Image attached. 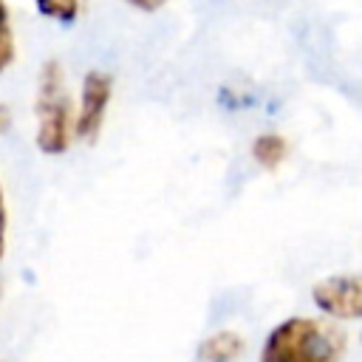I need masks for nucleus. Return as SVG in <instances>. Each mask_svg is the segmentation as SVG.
<instances>
[{
    "label": "nucleus",
    "instance_id": "f257e3e1",
    "mask_svg": "<svg viewBox=\"0 0 362 362\" xmlns=\"http://www.w3.org/2000/svg\"><path fill=\"white\" fill-rule=\"evenodd\" d=\"M345 348L348 337L339 325L314 317H288L269 331L260 362H339Z\"/></svg>",
    "mask_w": 362,
    "mask_h": 362
},
{
    "label": "nucleus",
    "instance_id": "f03ea898",
    "mask_svg": "<svg viewBox=\"0 0 362 362\" xmlns=\"http://www.w3.org/2000/svg\"><path fill=\"white\" fill-rule=\"evenodd\" d=\"M37 147L45 156H59L74 141V105L65 85L62 65L57 59H48L37 79Z\"/></svg>",
    "mask_w": 362,
    "mask_h": 362
},
{
    "label": "nucleus",
    "instance_id": "7ed1b4c3",
    "mask_svg": "<svg viewBox=\"0 0 362 362\" xmlns=\"http://www.w3.org/2000/svg\"><path fill=\"white\" fill-rule=\"evenodd\" d=\"M113 96V76L107 71H88L82 79V93H79V110L74 113V139L82 141H96L105 124V113Z\"/></svg>",
    "mask_w": 362,
    "mask_h": 362
},
{
    "label": "nucleus",
    "instance_id": "20e7f679",
    "mask_svg": "<svg viewBox=\"0 0 362 362\" xmlns=\"http://www.w3.org/2000/svg\"><path fill=\"white\" fill-rule=\"evenodd\" d=\"M314 305L334 320L362 317V274H334L311 288Z\"/></svg>",
    "mask_w": 362,
    "mask_h": 362
},
{
    "label": "nucleus",
    "instance_id": "39448f33",
    "mask_svg": "<svg viewBox=\"0 0 362 362\" xmlns=\"http://www.w3.org/2000/svg\"><path fill=\"white\" fill-rule=\"evenodd\" d=\"M240 351H243V339L235 331H218L201 342L198 356L204 362H232L235 356H240Z\"/></svg>",
    "mask_w": 362,
    "mask_h": 362
},
{
    "label": "nucleus",
    "instance_id": "423d86ee",
    "mask_svg": "<svg viewBox=\"0 0 362 362\" xmlns=\"http://www.w3.org/2000/svg\"><path fill=\"white\" fill-rule=\"evenodd\" d=\"M288 156V144L280 133H260L252 141V158L263 167V170H277Z\"/></svg>",
    "mask_w": 362,
    "mask_h": 362
},
{
    "label": "nucleus",
    "instance_id": "0eeeda50",
    "mask_svg": "<svg viewBox=\"0 0 362 362\" xmlns=\"http://www.w3.org/2000/svg\"><path fill=\"white\" fill-rule=\"evenodd\" d=\"M14 59V31H11V17L6 0H0V71L8 68Z\"/></svg>",
    "mask_w": 362,
    "mask_h": 362
},
{
    "label": "nucleus",
    "instance_id": "6e6552de",
    "mask_svg": "<svg viewBox=\"0 0 362 362\" xmlns=\"http://www.w3.org/2000/svg\"><path fill=\"white\" fill-rule=\"evenodd\" d=\"M37 8L59 23H71L79 14V0H37Z\"/></svg>",
    "mask_w": 362,
    "mask_h": 362
},
{
    "label": "nucleus",
    "instance_id": "1a4fd4ad",
    "mask_svg": "<svg viewBox=\"0 0 362 362\" xmlns=\"http://www.w3.org/2000/svg\"><path fill=\"white\" fill-rule=\"evenodd\" d=\"M6 201H3V189H0V257L6 255Z\"/></svg>",
    "mask_w": 362,
    "mask_h": 362
},
{
    "label": "nucleus",
    "instance_id": "9d476101",
    "mask_svg": "<svg viewBox=\"0 0 362 362\" xmlns=\"http://www.w3.org/2000/svg\"><path fill=\"white\" fill-rule=\"evenodd\" d=\"M130 6H136V8H141V11H158L167 0H127Z\"/></svg>",
    "mask_w": 362,
    "mask_h": 362
}]
</instances>
